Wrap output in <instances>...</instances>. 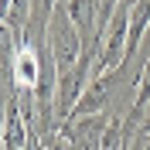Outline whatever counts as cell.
I'll list each match as a JSON object with an SVG mask.
<instances>
[{"label":"cell","mask_w":150,"mask_h":150,"mask_svg":"<svg viewBox=\"0 0 150 150\" xmlns=\"http://www.w3.org/2000/svg\"><path fill=\"white\" fill-rule=\"evenodd\" d=\"M48 45H51V55H55V65H58V75H65L75 68V62L82 58L85 45L79 31H75L72 17H68V4H58L55 17L48 24Z\"/></svg>","instance_id":"6da1fadb"},{"label":"cell","mask_w":150,"mask_h":150,"mask_svg":"<svg viewBox=\"0 0 150 150\" xmlns=\"http://www.w3.org/2000/svg\"><path fill=\"white\" fill-rule=\"evenodd\" d=\"M150 133V103H147V112H143V123H140V137Z\"/></svg>","instance_id":"3957f363"},{"label":"cell","mask_w":150,"mask_h":150,"mask_svg":"<svg viewBox=\"0 0 150 150\" xmlns=\"http://www.w3.org/2000/svg\"><path fill=\"white\" fill-rule=\"evenodd\" d=\"M109 120H112V112H92V116L65 120L62 137L68 140V150H103V137H106Z\"/></svg>","instance_id":"7a4b0ae2"}]
</instances>
